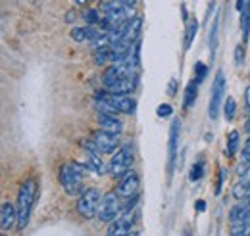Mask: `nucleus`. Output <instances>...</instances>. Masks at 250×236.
Listing matches in <instances>:
<instances>
[{
  "label": "nucleus",
  "mask_w": 250,
  "mask_h": 236,
  "mask_svg": "<svg viewBox=\"0 0 250 236\" xmlns=\"http://www.w3.org/2000/svg\"><path fill=\"white\" fill-rule=\"evenodd\" d=\"M37 192H39L37 180L27 178L25 182H21L20 192H18V204H16V207H18V229H25L27 227L33 206H35V200H37Z\"/></svg>",
  "instance_id": "1"
},
{
  "label": "nucleus",
  "mask_w": 250,
  "mask_h": 236,
  "mask_svg": "<svg viewBox=\"0 0 250 236\" xmlns=\"http://www.w3.org/2000/svg\"><path fill=\"white\" fill-rule=\"evenodd\" d=\"M89 167L87 163H77V161H71V163H65L60 167V184L63 186V190L67 194H77L81 190V180L87 175Z\"/></svg>",
  "instance_id": "2"
},
{
  "label": "nucleus",
  "mask_w": 250,
  "mask_h": 236,
  "mask_svg": "<svg viewBox=\"0 0 250 236\" xmlns=\"http://www.w3.org/2000/svg\"><path fill=\"white\" fill-rule=\"evenodd\" d=\"M122 209H124L122 196L118 192H108V194L102 196V202L98 206L96 217H98L100 223H112L122 215Z\"/></svg>",
  "instance_id": "3"
},
{
  "label": "nucleus",
  "mask_w": 250,
  "mask_h": 236,
  "mask_svg": "<svg viewBox=\"0 0 250 236\" xmlns=\"http://www.w3.org/2000/svg\"><path fill=\"white\" fill-rule=\"evenodd\" d=\"M102 202V192L98 188H87L81 192L79 200H77V211L85 217V219H93L98 213V206Z\"/></svg>",
  "instance_id": "4"
},
{
  "label": "nucleus",
  "mask_w": 250,
  "mask_h": 236,
  "mask_svg": "<svg viewBox=\"0 0 250 236\" xmlns=\"http://www.w3.org/2000/svg\"><path fill=\"white\" fill-rule=\"evenodd\" d=\"M96 100L100 102H106L108 106H112L118 114H125V116H131L135 114V100L129 98L127 94H116V92H110V90H104L96 96Z\"/></svg>",
  "instance_id": "5"
},
{
  "label": "nucleus",
  "mask_w": 250,
  "mask_h": 236,
  "mask_svg": "<svg viewBox=\"0 0 250 236\" xmlns=\"http://www.w3.org/2000/svg\"><path fill=\"white\" fill-rule=\"evenodd\" d=\"M133 159H135L133 148L129 146V144L124 148H120L118 154H114V157H112V161H110V165H108L110 175H112V177H124L127 171H131Z\"/></svg>",
  "instance_id": "6"
},
{
  "label": "nucleus",
  "mask_w": 250,
  "mask_h": 236,
  "mask_svg": "<svg viewBox=\"0 0 250 236\" xmlns=\"http://www.w3.org/2000/svg\"><path fill=\"white\" fill-rule=\"evenodd\" d=\"M135 221H137V207H129V209L122 211V215L116 221H112V225L108 227V235H129L133 231V227H135Z\"/></svg>",
  "instance_id": "7"
},
{
  "label": "nucleus",
  "mask_w": 250,
  "mask_h": 236,
  "mask_svg": "<svg viewBox=\"0 0 250 236\" xmlns=\"http://www.w3.org/2000/svg\"><path fill=\"white\" fill-rule=\"evenodd\" d=\"M223 90H225V77H223V71H218V75L214 79V85H212V98H210V104H208L210 119H218L221 100H223Z\"/></svg>",
  "instance_id": "8"
},
{
  "label": "nucleus",
  "mask_w": 250,
  "mask_h": 236,
  "mask_svg": "<svg viewBox=\"0 0 250 236\" xmlns=\"http://www.w3.org/2000/svg\"><path fill=\"white\" fill-rule=\"evenodd\" d=\"M139 184H141L139 175L135 171H127L122 177V180H120V184H118V194L124 200H133L137 196V192H139Z\"/></svg>",
  "instance_id": "9"
},
{
  "label": "nucleus",
  "mask_w": 250,
  "mask_h": 236,
  "mask_svg": "<svg viewBox=\"0 0 250 236\" xmlns=\"http://www.w3.org/2000/svg\"><path fill=\"white\" fill-rule=\"evenodd\" d=\"M93 140L96 142L100 154H112V152L118 148V135H114V133H110V131H104V129L94 131Z\"/></svg>",
  "instance_id": "10"
},
{
  "label": "nucleus",
  "mask_w": 250,
  "mask_h": 236,
  "mask_svg": "<svg viewBox=\"0 0 250 236\" xmlns=\"http://www.w3.org/2000/svg\"><path fill=\"white\" fill-rule=\"evenodd\" d=\"M0 227L2 231H10L14 227H18V207L10 202L2 204V211H0Z\"/></svg>",
  "instance_id": "11"
},
{
  "label": "nucleus",
  "mask_w": 250,
  "mask_h": 236,
  "mask_svg": "<svg viewBox=\"0 0 250 236\" xmlns=\"http://www.w3.org/2000/svg\"><path fill=\"white\" fill-rule=\"evenodd\" d=\"M96 121H98V127H100V129H104V131H110V133H114V135H120V133H122V129H124L122 121L118 119V116H116V114L98 112V116H96Z\"/></svg>",
  "instance_id": "12"
},
{
  "label": "nucleus",
  "mask_w": 250,
  "mask_h": 236,
  "mask_svg": "<svg viewBox=\"0 0 250 236\" xmlns=\"http://www.w3.org/2000/svg\"><path fill=\"white\" fill-rule=\"evenodd\" d=\"M85 157H87V167L93 169L96 175H104L106 173V165L102 161V154L93 152V150H85Z\"/></svg>",
  "instance_id": "13"
},
{
  "label": "nucleus",
  "mask_w": 250,
  "mask_h": 236,
  "mask_svg": "<svg viewBox=\"0 0 250 236\" xmlns=\"http://www.w3.org/2000/svg\"><path fill=\"white\" fill-rule=\"evenodd\" d=\"M141 25H143V18H139V16L131 18V20L125 23V31H124L125 40L137 42V37H139V33H141Z\"/></svg>",
  "instance_id": "14"
},
{
  "label": "nucleus",
  "mask_w": 250,
  "mask_h": 236,
  "mask_svg": "<svg viewBox=\"0 0 250 236\" xmlns=\"http://www.w3.org/2000/svg\"><path fill=\"white\" fill-rule=\"evenodd\" d=\"M177 137H179V121L171 123V131H169V175L175 163V154H177Z\"/></svg>",
  "instance_id": "15"
},
{
  "label": "nucleus",
  "mask_w": 250,
  "mask_h": 236,
  "mask_svg": "<svg viewBox=\"0 0 250 236\" xmlns=\"http://www.w3.org/2000/svg\"><path fill=\"white\" fill-rule=\"evenodd\" d=\"M106 90L116 92V94H129L135 90V79L133 77H120L114 85H110Z\"/></svg>",
  "instance_id": "16"
},
{
  "label": "nucleus",
  "mask_w": 250,
  "mask_h": 236,
  "mask_svg": "<svg viewBox=\"0 0 250 236\" xmlns=\"http://www.w3.org/2000/svg\"><path fill=\"white\" fill-rule=\"evenodd\" d=\"M196 96H198V83H194V81H190L187 85V89H185V110H188V108H192L194 106V102H196Z\"/></svg>",
  "instance_id": "17"
},
{
  "label": "nucleus",
  "mask_w": 250,
  "mask_h": 236,
  "mask_svg": "<svg viewBox=\"0 0 250 236\" xmlns=\"http://www.w3.org/2000/svg\"><path fill=\"white\" fill-rule=\"evenodd\" d=\"M120 77H122V75H120V69H118V65L114 63L112 67H108V69L102 73V85L108 89V87H110V85H114Z\"/></svg>",
  "instance_id": "18"
},
{
  "label": "nucleus",
  "mask_w": 250,
  "mask_h": 236,
  "mask_svg": "<svg viewBox=\"0 0 250 236\" xmlns=\"http://www.w3.org/2000/svg\"><path fill=\"white\" fill-rule=\"evenodd\" d=\"M108 61H112V46H102V48L94 50V63L96 65H104Z\"/></svg>",
  "instance_id": "19"
},
{
  "label": "nucleus",
  "mask_w": 250,
  "mask_h": 236,
  "mask_svg": "<svg viewBox=\"0 0 250 236\" xmlns=\"http://www.w3.org/2000/svg\"><path fill=\"white\" fill-rule=\"evenodd\" d=\"M237 150H239V133H237V131H231V133H229V137H227L225 156H227V157H233Z\"/></svg>",
  "instance_id": "20"
},
{
  "label": "nucleus",
  "mask_w": 250,
  "mask_h": 236,
  "mask_svg": "<svg viewBox=\"0 0 250 236\" xmlns=\"http://www.w3.org/2000/svg\"><path fill=\"white\" fill-rule=\"evenodd\" d=\"M196 31H198V21H196V20L187 21V31H185V50L190 48V44H192V40H194Z\"/></svg>",
  "instance_id": "21"
},
{
  "label": "nucleus",
  "mask_w": 250,
  "mask_h": 236,
  "mask_svg": "<svg viewBox=\"0 0 250 236\" xmlns=\"http://www.w3.org/2000/svg\"><path fill=\"white\" fill-rule=\"evenodd\" d=\"M218 33H219V14H216V20H214L212 31H210V50H212V54L216 52V46H218Z\"/></svg>",
  "instance_id": "22"
},
{
  "label": "nucleus",
  "mask_w": 250,
  "mask_h": 236,
  "mask_svg": "<svg viewBox=\"0 0 250 236\" xmlns=\"http://www.w3.org/2000/svg\"><path fill=\"white\" fill-rule=\"evenodd\" d=\"M100 10H93V8H89V10H85L83 12V20L89 23V25H96V23H102V18H100V14H98Z\"/></svg>",
  "instance_id": "23"
},
{
  "label": "nucleus",
  "mask_w": 250,
  "mask_h": 236,
  "mask_svg": "<svg viewBox=\"0 0 250 236\" xmlns=\"http://www.w3.org/2000/svg\"><path fill=\"white\" fill-rule=\"evenodd\" d=\"M235 112H237V104H235V98H227L225 100V106H223V114H225V119L227 121H233L235 118Z\"/></svg>",
  "instance_id": "24"
},
{
  "label": "nucleus",
  "mask_w": 250,
  "mask_h": 236,
  "mask_svg": "<svg viewBox=\"0 0 250 236\" xmlns=\"http://www.w3.org/2000/svg\"><path fill=\"white\" fill-rule=\"evenodd\" d=\"M247 206H235L231 209V213H229V219H231V223H237V221H241V219H245V215H247Z\"/></svg>",
  "instance_id": "25"
},
{
  "label": "nucleus",
  "mask_w": 250,
  "mask_h": 236,
  "mask_svg": "<svg viewBox=\"0 0 250 236\" xmlns=\"http://www.w3.org/2000/svg\"><path fill=\"white\" fill-rule=\"evenodd\" d=\"M202 177H204V163L202 161H196L192 165V169H190V180L194 182V180H200Z\"/></svg>",
  "instance_id": "26"
},
{
  "label": "nucleus",
  "mask_w": 250,
  "mask_h": 236,
  "mask_svg": "<svg viewBox=\"0 0 250 236\" xmlns=\"http://www.w3.org/2000/svg\"><path fill=\"white\" fill-rule=\"evenodd\" d=\"M71 39L75 42H87V27H73L71 29Z\"/></svg>",
  "instance_id": "27"
},
{
  "label": "nucleus",
  "mask_w": 250,
  "mask_h": 236,
  "mask_svg": "<svg viewBox=\"0 0 250 236\" xmlns=\"http://www.w3.org/2000/svg\"><path fill=\"white\" fill-rule=\"evenodd\" d=\"M156 114L160 118H169L171 114H173V110H171V106L169 104H160L156 110Z\"/></svg>",
  "instance_id": "28"
},
{
  "label": "nucleus",
  "mask_w": 250,
  "mask_h": 236,
  "mask_svg": "<svg viewBox=\"0 0 250 236\" xmlns=\"http://www.w3.org/2000/svg\"><path fill=\"white\" fill-rule=\"evenodd\" d=\"M194 71H196V77H198V81H196V83H200V81L206 77V65H204V63H200V61H196Z\"/></svg>",
  "instance_id": "29"
},
{
  "label": "nucleus",
  "mask_w": 250,
  "mask_h": 236,
  "mask_svg": "<svg viewBox=\"0 0 250 236\" xmlns=\"http://www.w3.org/2000/svg\"><path fill=\"white\" fill-rule=\"evenodd\" d=\"M243 61H245V48H243V44H239L235 48V63L237 65H243Z\"/></svg>",
  "instance_id": "30"
},
{
  "label": "nucleus",
  "mask_w": 250,
  "mask_h": 236,
  "mask_svg": "<svg viewBox=\"0 0 250 236\" xmlns=\"http://www.w3.org/2000/svg\"><path fill=\"white\" fill-rule=\"evenodd\" d=\"M225 175H227V171H225V169H219L218 184H216V194H219V192H221V184H223V178H225Z\"/></svg>",
  "instance_id": "31"
},
{
  "label": "nucleus",
  "mask_w": 250,
  "mask_h": 236,
  "mask_svg": "<svg viewBox=\"0 0 250 236\" xmlns=\"http://www.w3.org/2000/svg\"><path fill=\"white\" fill-rule=\"evenodd\" d=\"M175 85H177L175 79H171V81H169V90H167L169 94H175Z\"/></svg>",
  "instance_id": "32"
},
{
  "label": "nucleus",
  "mask_w": 250,
  "mask_h": 236,
  "mask_svg": "<svg viewBox=\"0 0 250 236\" xmlns=\"http://www.w3.org/2000/svg\"><path fill=\"white\" fill-rule=\"evenodd\" d=\"M245 98H247V110H249V114H250V87L247 89V92H245Z\"/></svg>",
  "instance_id": "33"
},
{
  "label": "nucleus",
  "mask_w": 250,
  "mask_h": 236,
  "mask_svg": "<svg viewBox=\"0 0 250 236\" xmlns=\"http://www.w3.org/2000/svg\"><path fill=\"white\" fill-rule=\"evenodd\" d=\"M204 207H206V204H204L202 200H198V202H196V209H198V211H204Z\"/></svg>",
  "instance_id": "34"
},
{
  "label": "nucleus",
  "mask_w": 250,
  "mask_h": 236,
  "mask_svg": "<svg viewBox=\"0 0 250 236\" xmlns=\"http://www.w3.org/2000/svg\"><path fill=\"white\" fill-rule=\"evenodd\" d=\"M124 2L127 8H135V4H137V0H124Z\"/></svg>",
  "instance_id": "35"
},
{
  "label": "nucleus",
  "mask_w": 250,
  "mask_h": 236,
  "mask_svg": "<svg viewBox=\"0 0 250 236\" xmlns=\"http://www.w3.org/2000/svg\"><path fill=\"white\" fill-rule=\"evenodd\" d=\"M245 131H247V133L250 135V119L247 121V123H245Z\"/></svg>",
  "instance_id": "36"
},
{
  "label": "nucleus",
  "mask_w": 250,
  "mask_h": 236,
  "mask_svg": "<svg viewBox=\"0 0 250 236\" xmlns=\"http://www.w3.org/2000/svg\"><path fill=\"white\" fill-rule=\"evenodd\" d=\"M75 2H77V4H79V6H85V4H87V2H89V0H75Z\"/></svg>",
  "instance_id": "37"
},
{
  "label": "nucleus",
  "mask_w": 250,
  "mask_h": 236,
  "mask_svg": "<svg viewBox=\"0 0 250 236\" xmlns=\"http://www.w3.org/2000/svg\"><path fill=\"white\" fill-rule=\"evenodd\" d=\"M245 206L250 207V194H249V196H247V198H245Z\"/></svg>",
  "instance_id": "38"
}]
</instances>
